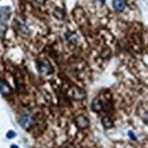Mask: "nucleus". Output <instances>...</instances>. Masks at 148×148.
<instances>
[{"mask_svg":"<svg viewBox=\"0 0 148 148\" xmlns=\"http://www.w3.org/2000/svg\"><path fill=\"white\" fill-rule=\"evenodd\" d=\"M19 122H20V124L23 127H27L31 125V118L28 116V115H24Z\"/></svg>","mask_w":148,"mask_h":148,"instance_id":"7","label":"nucleus"},{"mask_svg":"<svg viewBox=\"0 0 148 148\" xmlns=\"http://www.w3.org/2000/svg\"><path fill=\"white\" fill-rule=\"evenodd\" d=\"M113 6H114V8L116 9L117 11H122L125 8V3L123 0H114Z\"/></svg>","mask_w":148,"mask_h":148,"instance_id":"6","label":"nucleus"},{"mask_svg":"<svg viewBox=\"0 0 148 148\" xmlns=\"http://www.w3.org/2000/svg\"><path fill=\"white\" fill-rule=\"evenodd\" d=\"M11 148H18V147L15 145H11Z\"/></svg>","mask_w":148,"mask_h":148,"instance_id":"12","label":"nucleus"},{"mask_svg":"<svg viewBox=\"0 0 148 148\" xmlns=\"http://www.w3.org/2000/svg\"><path fill=\"white\" fill-rule=\"evenodd\" d=\"M73 98H75V100H82L86 97V94L83 90L79 89V88H75L73 90Z\"/></svg>","mask_w":148,"mask_h":148,"instance_id":"4","label":"nucleus"},{"mask_svg":"<svg viewBox=\"0 0 148 148\" xmlns=\"http://www.w3.org/2000/svg\"><path fill=\"white\" fill-rule=\"evenodd\" d=\"M38 68H39V72L43 75H49L53 73V67L47 61H40L38 64Z\"/></svg>","mask_w":148,"mask_h":148,"instance_id":"1","label":"nucleus"},{"mask_svg":"<svg viewBox=\"0 0 148 148\" xmlns=\"http://www.w3.org/2000/svg\"><path fill=\"white\" fill-rule=\"evenodd\" d=\"M0 92L4 95H8L11 94V88L5 81L0 80Z\"/></svg>","mask_w":148,"mask_h":148,"instance_id":"3","label":"nucleus"},{"mask_svg":"<svg viewBox=\"0 0 148 148\" xmlns=\"http://www.w3.org/2000/svg\"><path fill=\"white\" fill-rule=\"evenodd\" d=\"M129 136H130V137H132L133 139H134V140H136V137L134 136V134H133V132H129Z\"/></svg>","mask_w":148,"mask_h":148,"instance_id":"10","label":"nucleus"},{"mask_svg":"<svg viewBox=\"0 0 148 148\" xmlns=\"http://www.w3.org/2000/svg\"><path fill=\"white\" fill-rule=\"evenodd\" d=\"M92 109L95 112H100L103 109V103L99 98H95L92 103Z\"/></svg>","mask_w":148,"mask_h":148,"instance_id":"5","label":"nucleus"},{"mask_svg":"<svg viewBox=\"0 0 148 148\" xmlns=\"http://www.w3.org/2000/svg\"><path fill=\"white\" fill-rule=\"evenodd\" d=\"M75 125L80 128V129H85V128L88 127L89 125V120L85 115H78L75 119Z\"/></svg>","mask_w":148,"mask_h":148,"instance_id":"2","label":"nucleus"},{"mask_svg":"<svg viewBox=\"0 0 148 148\" xmlns=\"http://www.w3.org/2000/svg\"><path fill=\"white\" fill-rule=\"evenodd\" d=\"M16 136V134L14 131H9L8 134H6V137L8 138H12V137H15Z\"/></svg>","mask_w":148,"mask_h":148,"instance_id":"9","label":"nucleus"},{"mask_svg":"<svg viewBox=\"0 0 148 148\" xmlns=\"http://www.w3.org/2000/svg\"><path fill=\"white\" fill-rule=\"evenodd\" d=\"M102 124H103V125H104L106 128H111L114 125L113 121L109 117H106V116L102 119Z\"/></svg>","mask_w":148,"mask_h":148,"instance_id":"8","label":"nucleus"},{"mask_svg":"<svg viewBox=\"0 0 148 148\" xmlns=\"http://www.w3.org/2000/svg\"><path fill=\"white\" fill-rule=\"evenodd\" d=\"M36 1L37 2V3H43L45 0H36Z\"/></svg>","mask_w":148,"mask_h":148,"instance_id":"11","label":"nucleus"}]
</instances>
